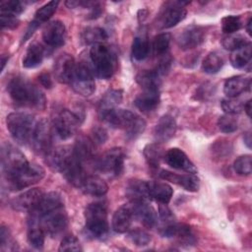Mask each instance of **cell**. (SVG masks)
<instances>
[{
    "label": "cell",
    "instance_id": "obj_56",
    "mask_svg": "<svg viewBox=\"0 0 252 252\" xmlns=\"http://www.w3.org/2000/svg\"><path fill=\"white\" fill-rule=\"evenodd\" d=\"M38 81L46 89H50L52 87V81H51V78H50L48 73L40 74L39 77H38Z\"/></svg>",
    "mask_w": 252,
    "mask_h": 252
},
{
    "label": "cell",
    "instance_id": "obj_34",
    "mask_svg": "<svg viewBox=\"0 0 252 252\" xmlns=\"http://www.w3.org/2000/svg\"><path fill=\"white\" fill-rule=\"evenodd\" d=\"M28 241L35 249H42L45 232L36 220H28Z\"/></svg>",
    "mask_w": 252,
    "mask_h": 252
},
{
    "label": "cell",
    "instance_id": "obj_27",
    "mask_svg": "<svg viewBox=\"0 0 252 252\" xmlns=\"http://www.w3.org/2000/svg\"><path fill=\"white\" fill-rule=\"evenodd\" d=\"M159 103V90H143L134 99L135 106L142 112L155 110Z\"/></svg>",
    "mask_w": 252,
    "mask_h": 252
},
{
    "label": "cell",
    "instance_id": "obj_22",
    "mask_svg": "<svg viewBox=\"0 0 252 252\" xmlns=\"http://www.w3.org/2000/svg\"><path fill=\"white\" fill-rule=\"evenodd\" d=\"M130 205L134 218L139 220L145 226L153 227L157 224L158 214L156 210L147 203V201L131 202Z\"/></svg>",
    "mask_w": 252,
    "mask_h": 252
},
{
    "label": "cell",
    "instance_id": "obj_51",
    "mask_svg": "<svg viewBox=\"0 0 252 252\" xmlns=\"http://www.w3.org/2000/svg\"><path fill=\"white\" fill-rule=\"evenodd\" d=\"M59 251H81L82 247L75 235H66L59 245Z\"/></svg>",
    "mask_w": 252,
    "mask_h": 252
},
{
    "label": "cell",
    "instance_id": "obj_40",
    "mask_svg": "<svg viewBox=\"0 0 252 252\" xmlns=\"http://www.w3.org/2000/svg\"><path fill=\"white\" fill-rule=\"evenodd\" d=\"M83 40L87 44H96V43H102L108 35L107 32L98 27H91L87 28L83 32Z\"/></svg>",
    "mask_w": 252,
    "mask_h": 252
},
{
    "label": "cell",
    "instance_id": "obj_53",
    "mask_svg": "<svg viewBox=\"0 0 252 252\" xmlns=\"http://www.w3.org/2000/svg\"><path fill=\"white\" fill-rule=\"evenodd\" d=\"M0 23H1L2 28L13 30L19 26L20 20L15 15L0 14Z\"/></svg>",
    "mask_w": 252,
    "mask_h": 252
},
{
    "label": "cell",
    "instance_id": "obj_14",
    "mask_svg": "<svg viewBox=\"0 0 252 252\" xmlns=\"http://www.w3.org/2000/svg\"><path fill=\"white\" fill-rule=\"evenodd\" d=\"M70 85L77 94L84 96H90L95 91L94 75L89 67L84 63H79L76 65Z\"/></svg>",
    "mask_w": 252,
    "mask_h": 252
},
{
    "label": "cell",
    "instance_id": "obj_19",
    "mask_svg": "<svg viewBox=\"0 0 252 252\" xmlns=\"http://www.w3.org/2000/svg\"><path fill=\"white\" fill-rule=\"evenodd\" d=\"M166 163L175 169L186 171L187 173H197V168L189 159L187 155L178 148H171L164 154Z\"/></svg>",
    "mask_w": 252,
    "mask_h": 252
},
{
    "label": "cell",
    "instance_id": "obj_3",
    "mask_svg": "<svg viewBox=\"0 0 252 252\" xmlns=\"http://www.w3.org/2000/svg\"><path fill=\"white\" fill-rule=\"evenodd\" d=\"M112 128L123 129L129 140L136 139L146 129V122L136 113L121 108H114L100 117Z\"/></svg>",
    "mask_w": 252,
    "mask_h": 252
},
{
    "label": "cell",
    "instance_id": "obj_41",
    "mask_svg": "<svg viewBox=\"0 0 252 252\" xmlns=\"http://www.w3.org/2000/svg\"><path fill=\"white\" fill-rule=\"evenodd\" d=\"M59 5V1H49L45 3L43 6H41L34 14V19L33 21L36 22L38 25L41 23L46 22L51 18V16L55 13L57 7Z\"/></svg>",
    "mask_w": 252,
    "mask_h": 252
},
{
    "label": "cell",
    "instance_id": "obj_28",
    "mask_svg": "<svg viewBox=\"0 0 252 252\" xmlns=\"http://www.w3.org/2000/svg\"><path fill=\"white\" fill-rule=\"evenodd\" d=\"M251 79L244 76L228 78L223 85V93L227 97H236L250 89Z\"/></svg>",
    "mask_w": 252,
    "mask_h": 252
},
{
    "label": "cell",
    "instance_id": "obj_15",
    "mask_svg": "<svg viewBox=\"0 0 252 252\" xmlns=\"http://www.w3.org/2000/svg\"><path fill=\"white\" fill-rule=\"evenodd\" d=\"M206 37V31L203 27L190 25L184 28L177 35L176 42L183 50H189L201 45Z\"/></svg>",
    "mask_w": 252,
    "mask_h": 252
},
{
    "label": "cell",
    "instance_id": "obj_16",
    "mask_svg": "<svg viewBox=\"0 0 252 252\" xmlns=\"http://www.w3.org/2000/svg\"><path fill=\"white\" fill-rule=\"evenodd\" d=\"M43 196V192L40 188L29 189L20 195L16 196L11 201V207L19 212H31L39 203Z\"/></svg>",
    "mask_w": 252,
    "mask_h": 252
},
{
    "label": "cell",
    "instance_id": "obj_36",
    "mask_svg": "<svg viewBox=\"0 0 252 252\" xmlns=\"http://www.w3.org/2000/svg\"><path fill=\"white\" fill-rule=\"evenodd\" d=\"M136 82L143 90H159L160 75L156 71H144L137 75Z\"/></svg>",
    "mask_w": 252,
    "mask_h": 252
},
{
    "label": "cell",
    "instance_id": "obj_59",
    "mask_svg": "<svg viewBox=\"0 0 252 252\" xmlns=\"http://www.w3.org/2000/svg\"><path fill=\"white\" fill-rule=\"evenodd\" d=\"M251 25H252V19L249 18V20L246 24V30H247V32L249 35H251Z\"/></svg>",
    "mask_w": 252,
    "mask_h": 252
},
{
    "label": "cell",
    "instance_id": "obj_12",
    "mask_svg": "<svg viewBox=\"0 0 252 252\" xmlns=\"http://www.w3.org/2000/svg\"><path fill=\"white\" fill-rule=\"evenodd\" d=\"M53 126L47 119H40L34 126L32 135V145L33 151L38 155L47 156L51 151Z\"/></svg>",
    "mask_w": 252,
    "mask_h": 252
},
{
    "label": "cell",
    "instance_id": "obj_9",
    "mask_svg": "<svg viewBox=\"0 0 252 252\" xmlns=\"http://www.w3.org/2000/svg\"><path fill=\"white\" fill-rule=\"evenodd\" d=\"M81 122L82 118L78 113L63 108L55 113L52 126L57 136L62 140H66L77 132Z\"/></svg>",
    "mask_w": 252,
    "mask_h": 252
},
{
    "label": "cell",
    "instance_id": "obj_4",
    "mask_svg": "<svg viewBox=\"0 0 252 252\" xmlns=\"http://www.w3.org/2000/svg\"><path fill=\"white\" fill-rule=\"evenodd\" d=\"M86 230L94 238H103L108 233L107 209L102 202L88 205L85 210Z\"/></svg>",
    "mask_w": 252,
    "mask_h": 252
},
{
    "label": "cell",
    "instance_id": "obj_30",
    "mask_svg": "<svg viewBox=\"0 0 252 252\" xmlns=\"http://www.w3.org/2000/svg\"><path fill=\"white\" fill-rule=\"evenodd\" d=\"M81 189L88 195L100 197L106 194L108 191V186L106 182L96 175H89L83 181Z\"/></svg>",
    "mask_w": 252,
    "mask_h": 252
},
{
    "label": "cell",
    "instance_id": "obj_54",
    "mask_svg": "<svg viewBox=\"0 0 252 252\" xmlns=\"http://www.w3.org/2000/svg\"><path fill=\"white\" fill-rule=\"evenodd\" d=\"M158 216L160 218V220L164 222V224L170 223L173 220V215L171 213V211L169 210V208L167 207V204H160L159 208H158Z\"/></svg>",
    "mask_w": 252,
    "mask_h": 252
},
{
    "label": "cell",
    "instance_id": "obj_11",
    "mask_svg": "<svg viewBox=\"0 0 252 252\" xmlns=\"http://www.w3.org/2000/svg\"><path fill=\"white\" fill-rule=\"evenodd\" d=\"M125 152L122 148H112L97 158L95 167L110 176L121 174L124 166Z\"/></svg>",
    "mask_w": 252,
    "mask_h": 252
},
{
    "label": "cell",
    "instance_id": "obj_55",
    "mask_svg": "<svg viewBox=\"0 0 252 252\" xmlns=\"http://www.w3.org/2000/svg\"><path fill=\"white\" fill-rule=\"evenodd\" d=\"M38 27H39V25H38L36 22H34V21L32 20V21L30 23L29 27L27 28V30H26V32H25V33H24V35H23L22 42H25L26 40H28V39L33 34V32H35V30H36Z\"/></svg>",
    "mask_w": 252,
    "mask_h": 252
},
{
    "label": "cell",
    "instance_id": "obj_13",
    "mask_svg": "<svg viewBox=\"0 0 252 252\" xmlns=\"http://www.w3.org/2000/svg\"><path fill=\"white\" fill-rule=\"evenodd\" d=\"M44 175L45 171L40 165L36 163H30L29 166L20 174L10 180H7L6 182L10 190L18 191L39 182L44 177Z\"/></svg>",
    "mask_w": 252,
    "mask_h": 252
},
{
    "label": "cell",
    "instance_id": "obj_18",
    "mask_svg": "<svg viewBox=\"0 0 252 252\" xmlns=\"http://www.w3.org/2000/svg\"><path fill=\"white\" fill-rule=\"evenodd\" d=\"M66 28L61 21L49 22L42 31V39L48 46L59 47L64 44Z\"/></svg>",
    "mask_w": 252,
    "mask_h": 252
},
{
    "label": "cell",
    "instance_id": "obj_60",
    "mask_svg": "<svg viewBox=\"0 0 252 252\" xmlns=\"http://www.w3.org/2000/svg\"><path fill=\"white\" fill-rule=\"evenodd\" d=\"M1 63H2V70L4 69V67H5V64H6V62L8 61V57L7 58H5L4 56H2V58H1Z\"/></svg>",
    "mask_w": 252,
    "mask_h": 252
},
{
    "label": "cell",
    "instance_id": "obj_24",
    "mask_svg": "<svg viewBox=\"0 0 252 252\" xmlns=\"http://www.w3.org/2000/svg\"><path fill=\"white\" fill-rule=\"evenodd\" d=\"M125 193L131 202H143L151 199L149 182L142 179L134 178L129 180L126 185Z\"/></svg>",
    "mask_w": 252,
    "mask_h": 252
},
{
    "label": "cell",
    "instance_id": "obj_35",
    "mask_svg": "<svg viewBox=\"0 0 252 252\" xmlns=\"http://www.w3.org/2000/svg\"><path fill=\"white\" fill-rule=\"evenodd\" d=\"M143 155L147 160V163L153 169H157L159 165L160 159L164 158L163 150L158 143L148 144L143 150Z\"/></svg>",
    "mask_w": 252,
    "mask_h": 252
},
{
    "label": "cell",
    "instance_id": "obj_29",
    "mask_svg": "<svg viewBox=\"0 0 252 252\" xmlns=\"http://www.w3.org/2000/svg\"><path fill=\"white\" fill-rule=\"evenodd\" d=\"M94 143L91 138L80 136L73 147V151L77 158L82 162L89 161L94 158Z\"/></svg>",
    "mask_w": 252,
    "mask_h": 252
},
{
    "label": "cell",
    "instance_id": "obj_45",
    "mask_svg": "<svg viewBox=\"0 0 252 252\" xmlns=\"http://www.w3.org/2000/svg\"><path fill=\"white\" fill-rule=\"evenodd\" d=\"M218 127L223 133H232L238 128L237 118L233 114H223L218 120Z\"/></svg>",
    "mask_w": 252,
    "mask_h": 252
},
{
    "label": "cell",
    "instance_id": "obj_7",
    "mask_svg": "<svg viewBox=\"0 0 252 252\" xmlns=\"http://www.w3.org/2000/svg\"><path fill=\"white\" fill-rule=\"evenodd\" d=\"M25 155L11 144H4L1 150V166L4 177L10 180L29 166Z\"/></svg>",
    "mask_w": 252,
    "mask_h": 252
},
{
    "label": "cell",
    "instance_id": "obj_1",
    "mask_svg": "<svg viewBox=\"0 0 252 252\" xmlns=\"http://www.w3.org/2000/svg\"><path fill=\"white\" fill-rule=\"evenodd\" d=\"M46 157L50 167L61 172L72 185L81 188L86 175L84 174L83 163L75 156L73 147H57L51 150Z\"/></svg>",
    "mask_w": 252,
    "mask_h": 252
},
{
    "label": "cell",
    "instance_id": "obj_25",
    "mask_svg": "<svg viewBox=\"0 0 252 252\" xmlns=\"http://www.w3.org/2000/svg\"><path fill=\"white\" fill-rule=\"evenodd\" d=\"M176 121L170 114L162 115L155 127V137L158 142H166L176 132Z\"/></svg>",
    "mask_w": 252,
    "mask_h": 252
},
{
    "label": "cell",
    "instance_id": "obj_46",
    "mask_svg": "<svg viewBox=\"0 0 252 252\" xmlns=\"http://www.w3.org/2000/svg\"><path fill=\"white\" fill-rule=\"evenodd\" d=\"M128 239L135 246L142 247V246H146L150 243L151 236L146 230H144L142 228H134L129 231Z\"/></svg>",
    "mask_w": 252,
    "mask_h": 252
},
{
    "label": "cell",
    "instance_id": "obj_5",
    "mask_svg": "<svg viewBox=\"0 0 252 252\" xmlns=\"http://www.w3.org/2000/svg\"><path fill=\"white\" fill-rule=\"evenodd\" d=\"M90 57L96 75L104 80L110 79L115 71L116 56L113 50L104 43H96L91 47Z\"/></svg>",
    "mask_w": 252,
    "mask_h": 252
},
{
    "label": "cell",
    "instance_id": "obj_43",
    "mask_svg": "<svg viewBox=\"0 0 252 252\" xmlns=\"http://www.w3.org/2000/svg\"><path fill=\"white\" fill-rule=\"evenodd\" d=\"M221 43L225 49L233 51L235 49H238L242 46L249 44L250 41L242 34L232 33V34H228L225 37H223Z\"/></svg>",
    "mask_w": 252,
    "mask_h": 252
},
{
    "label": "cell",
    "instance_id": "obj_50",
    "mask_svg": "<svg viewBox=\"0 0 252 252\" xmlns=\"http://www.w3.org/2000/svg\"><path fill=\"white\" fill-rule=\"evenodd\" d=\"M0 244H1V250H16L17 249V243L11 236V233L8 229V227L2 225L0 229Z\"/></svg>",
    "mask_w": 252,
    "mask_h": 252
},
{
    "label": "cell",
    "instance_id": "obj_2",
    "mask_svg": "<svg viewBox=\"0 0 252 252\" xmlns=\"http://www.w3.org/2000/svg\"><path fill=\"white\" fill-rule=\"evenodd\" d=\"M7 91L13 99L19 105L32 107L43 110L46 104L44 94L27 79L17 76L11 79L7 86Z\"/></svg>",
    "mask_w": 252,
    "mask_h": 252
},
{
    "label": "cell",
    "instance_id": "obj_20",
    "mask_svg": "<svg viewBox=\"0 0 252 252\" xmlns=\"http://www.w3.org/2000/svg\"><path fill=\"white\" fill-rule=\"evenodd\" d=\"M158 176L163 180L183 187L189 192H197L200 187V180L194 173L176 174L171 171L161 169L158 173Z\"/></svg>",
    "mask_w": 252,
    "mask_h": 252
},
{
    "label": "cell",
    "instance_id": "obj_58",
    "mask_svg": "<svg viewBox=\"0 0 252 252\" xmlns=\"http://www.w3.org/2000/svg\"><path fill=\"white\" fill-rule=\"evenodd\" d=\"M243 109L245 110V112L247 113V115L250 117V116H251V99H249L246 103H244Z\"/></svg>",
    "mask_w": 252,
    "mask_h": 252
},
{
    "label": "cell",
    "instance_id": "obj_38",
    "mask_svg": "<svg viewBox=\"0 0 252 252\" xmlns=\"http://www.w3.org/2000/svg\"><path fill=\"white\" fill-rule=\"evenodd\" d=\"M251 55H252V48H251V43H249L231 52L229 57L230 64L232 65V67L237 69L243 68L250 62Z\"/></svg>",
    "mask_w": 252,
    "mask_h": 252
},
{
    "label": "cell",
    "instance_id": "obj_21",
    "mask_svg": "<svg viewBox=\"0 0 252 252\" xmlns=\"http://www.w3.org/2000/svg\"><path fill=\"white\" fill-rule=\"evenodd\" d=\"M62 206H64L62 196L58 192H48L43 194L38 205L29 213V219L37 220L44 214Z\"/></svg>",
    "mask_w": 252,
    "mask_h": 252
},
{
    "label": "cell",
    "instance_id": "obj_31",
    "mask_svg": "<svg viewBox=\"0 0 252 252\" xmlns=\"http://www.w3.org/2000/svg\"><path fill=\"white\" fill-rule=\"evenodd\" d=\"M151 199L160 204H168L173 195V189L165 182L148 181Z\"/></svg>",
    "mask_w": 252,
    "mask_h": 252
},
{
    "label": "cell",
    "instance_id": "obj_37",
    "mask_svg": "<svg viewBox=\"0 0 252 252\" xmlns=\"http://www.w3.org/2000/svg\"><path fill=\"white\" fill-rule=\"evenodd\" d=\"M150 51V43L148 40V36L145 32H141L137 34L132 43V56L138 60H144Z\"/></svg>",
    "mask_w": 252,
    "mask_h": 252
},
{
    "label": "cell",
    "instance_id": "obj_57",
    "mask_svg": "<svg viewBox=\"0 0 252 252\" xmlns=\"http://www.w3.org/2000/svg\"><path fill=\"white\" fill-rule=\"evenodd\" d=\"M243 141L244 143L246 144V146L250 149L251 148V134L250 132H246L244 135H243Z\"/></svg>",
    "mask_w": 252,
    "mask_h": 252
},
{
    "label": "cell",
    "instance_id": "obj_23",
    "mask_svg": "<svg viewBox=\"0 0 252 252\" xmlns=\"http://www.w3.org/2000/svg\"><path fill=\"white\" fill-rule=\"evenodd\" d=\"M133 218L134 215L131 205L128 204L121 206L113 214L111 220L112 229L117 233H124L128 231L131 226Z\"/></svg>",
    "mask_w": 252,
    "mask_h": 252
},
{
    "label": "cell",
    "instance_id": "obj_33",
    "mask_svg": "<svg viewBox=\"0 0 252 252\" xmlns=\"http://www.w3.org/2000/svg\"><path fill=\"white\" fill-rule=\"evenodd\" d=\"M44 57V48L39 43H32L23 58V67L32 69L41 64Z\"/></svg>",
    "mask_w": 252,
    "mask_h": 252
},
{
    "label": "cell",
    "instance_id": "obj_6",
    "mask_svg": "<svg viewBox=\"0 0 252 252\" xmlns=\"http://www.w3.org/2000/svg\"><path fill=\"white\" fill-rule=\"evenodd\" d=\"M33 116L27 112H12L6 118L7 129L13 139L21 145L27 144L33 132Z\"/></svg>",
    "mask_w": 252,
    "mask_h": 252
},
{
    "label": "cell",
    "instance_id": "obj_42",
    "mask_svg": "<svg viewBox=\"0 0 252 252\" xmlns=\"http://www.w3.org/2000/svg\"><path fill=\"white\" fill-rule=\"evenodd\" d=\"M171 36L168 32H162L158 34L154 38L153 49L156 56H165L167 54V50L169 47Z\"/></svg>",
    "mask_w": 252,
    "mask_h": 252
},
{
    "label": "cell",
    "instance_id": "obj_10",
    "mask_svg": "<svg viewBox=\"0 0 252 252\" xmlns=\"http://www.w3.org/2000/svg\"><path fill=\"white\" fill-rule=\"evenodd\" d=\"M32 220L38 221L44 232L52 237L60 235L67 228L68 225V216L66 211L64 210V206L56 208L44 214L39 219Z\"/></svg>",
    "mask_w": 252,
    "mask_h": 252
},
{
    "label": "cell",
    "instance_id": "obj_39",
    "mask_svg": "<svg viewBox=\"0 0 252 252\" xmlns=\"http://www.w3.org/2000/svg\"><path fill=\"white\" fill-rule=\"evenodd\" d=\"M223 65V59L218 52H210L202 62V69L207 74L218 73Z\"/></svg>",
    "mask_w": 252,
    "mask_h": 252
},
{
    "label": "cell",
    "instance_id": "obj_47",
    "mask_svg": "<svg viewBox=\"0 0 252 252\" xmlns=\"http://www.w3.org/2000/svg\"><path fill=\"white\" fill-rule=\"evenodd\" d=\"M241 27H242V23L238 16L229 15L222 18L221 20V29H222V32L226 34H232L236 32L237 31L240 30Z\"/></svg>",
    "mask_w": 252,
    "mask_h": 252
},
{
    "label": "cell",
    "instance_id": "obj_49",
    "mask_svg": "<svg viewBox=\"0 0 252 252\" xmlns=\"http://www.w3.org/2000/svg\"><path fill=\"white\" fill-rule=\"evenodd\" d=\"M244 103L236 97H226L221 100V108L227 114H237L243 110Z\"/></svg>",
    "mask_w": 252,
    "mask_h": 252
},
{
    "label": "cell",
    "instance_id": "obj_32",
    "mask_svg": "<svg viewBox=\"0 0 252 252\" xmlns=\"http://www.w3.org/2000/svg\"><path fill=\"white\" fill-rule=\"evenodd\" d=\"M123 93L121 90H110L99 100L97 112L99 118L105 115L107 112L116 108V106L122 101Z\"/></svg>",
    "mask_w": 252,
    "mask_h": 252
},
{
    "label": "cell",
    "instance_id": "obj_8",
    "mask_svg": "<svg viewBox=\"0 0 252 252\" xmlns=\"http://www.w3.org/2000/svg\"><path fill=\"white\" fill-rule=\"evenodd\" d=\"M189 2L167 1L164 2L158 15L157 26L159 29H169L182 22L187 14L185 5Z\"/></svg>",
    "mask_w": 252,
    "mask_h": 252
},
{
    "label": "cell",
    "instance_id": "obj_52",
    "mask_svg": "<svg viewBox=\"0 0 252 252\" xmlns=\"http://www.w3.org/2000/svg\"><path fill=\"white\" fill-rule=\"evenodd\" d=\"M107 132L103 127L94 126L91 132V139L95 145L104 144L107 140Z\"/></svg>",
    "mask_w": 252,
    "mask_h": 252
},
{
    "label": "cell",
    "instance_id": "obj_48",
    "mask_svg": "<svg viewBox=\"0 0 252 252\" xmlns=\"http://www.w3.org/2000/svg\"><path fill=\"white\" fill-rule=\"evenodd\" d=\"M0 8L1 14H10L17 16L25 10V3L19 0L2 1Z\"/></svg>",
    "mask_w": 252,
    "mask_h": 252
},
{
    "label": "cell",
    "instance_id": "obj_17",
    "mask_svg": "<svg viewBox=\"0 0 252 252\" xmlns=\"http://www.w3.org/2000/svg\"><path fill=\"white\" fill-rule=\"evenodd\" d=\"M76 62L71 54H61L54 63L55 79L61 84H70L76 69Z\"/></svg>",
    "mask_w": 252,
    "mask_h": 252
},
{
    "label": "cell",
    "instance_id": "obj_26",
    "mask_svg": "<svg viewBox=\"0 0 252 252\" xmlns=\"http://www.w3.org/2000/svg\"><path fill=\"white\" fill-rule=\"evenodd\" d=\"M160 233L164 237H175L184 242L190 243L193 240V233L188 224L179 222H170L164 224L160 230Z\"/></svg>",
    "mask_w": 252,
    "mask_h": 252
},
{
    "label": "cell",
    "instance_id": "obj_44",
    "mask_svg": "<svg viewBox=\"0 0 252 252\" xmlns=\"http://www.w3.org/2000/svg\"><path fill=\"white\" fill-rule=\"evenodd\" d=\"M233 169L239 175H249L252 172V158L250 155L238 157L233 162Z\"/></svg>",
    "mask_w": 252,
    "mask_h": 252
}]
</instances>
